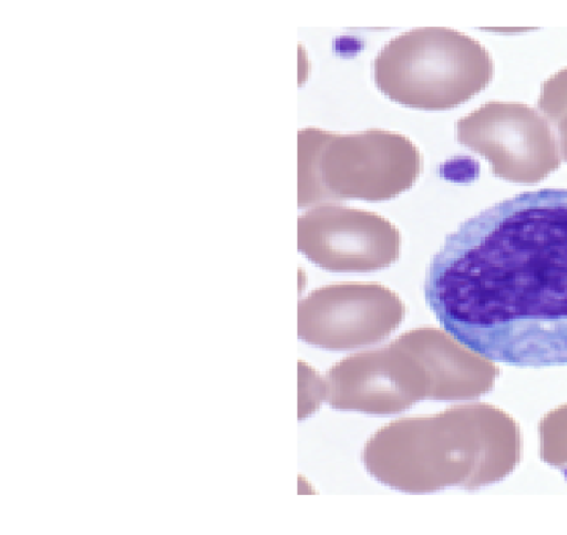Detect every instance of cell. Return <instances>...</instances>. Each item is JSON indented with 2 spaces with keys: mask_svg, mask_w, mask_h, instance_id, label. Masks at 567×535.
I'll list each match as a JSON object with an SVG mask.
<instances>
[{
  "mask_svg": "<svg viewBox=\"0 0 567 535\" xmlns=\"http://www.w3.org/2000/svg\"><path fill=\"white\" fill-rule=\"evenodd\" d=\"M423 169L406 135L382 128L298 132L299 208L344 199L389 200L411 188Z\"/></svg>",
  "mask_w": 567,
  "mask_h": 535,
  "instance_id": "2",
  "label": "cell"
},
{
  "mask_svg": "<svg viewBox=\"0 0 567 535\" xmlns=\"http://www.w3.org/2000/svg\"><path fill=\"white\" fill-rule=\"evenodd\" d=\"M375 86L391 101L427 111L453 109L485 89L494 62L477 40L451 28L403 32L373 60Z\"/></svg>",
  "mask_w": 567,
  "mask_h": 535,
  "instance_id": "3",
  "label": "cell"
},
{
  "mask_svg": "<svg viewBox=\"0 0 567 535\" xmlns=\"http://www.w3.org/2000/svg\"><path fill=\"white\" fill-rule=\"evenodd\" d=\"M423 294L444 331L489 361L567 364V188L524 192L462 223Z\"/></svg>",
  "mask_w": 567,
  "mask_h": 535,
  "instance_id": "1",
  "label": "cell"
},
{
  "mask_svg": "<svg viewBox=\"0 0 567 535\" xmlns=\"http://www.w3.org/2000/svg\"><path fill=\"white\" fill-rule=\"evenodd\" d=\"M456 140L485 157L505 181L535 184L560 166L559 144L548 121L519 102L489 101L457 120Z\"/></svg>",
  "mask_w": 567,
  "mask_h": 535,
  "instance_id": "4",
  "label": "cell"
},
{
  "mask_svg": "<svg viewBox=\"0 0 567 535\" xmlns=\"http://www.w3.org/2000/svg\"><path fill=\"white\" fill-rule=\"evenodd\" d=\"M402 237L382 215L334 203L312 206L298 218V249L315 265L338 272H367L400 257Z\"/></svg>",
  "mask_w": 567,
  "mask_h": 535,
  "instance_id": "5",
  "label": "cell"
},
{
  "mask_svg": "<svg viewBox=\"0 0 567 535\" xmlns=\"http://www.w3.org/2000/svg\"><path fill=\"white\" fill-rule=\"evenodd\" d=\"M537 107L558 132L560 154L567 162V66L543 83Z\"/></svg>",
  "mask_w": 567,
  "mask_h": 535,
  "instance_id": "6",
  "label": "cell"
}]
</instances>
